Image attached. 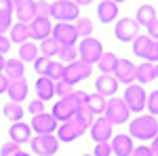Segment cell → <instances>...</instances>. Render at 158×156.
I'll return each mask as SVG.
<instances>
[{
  "label": "cell",
  "instance_id": "1",
  "mask_svg": "<svg viewBox=\"0 0 158 156\" xmlns=\"http://www.w3.org/2000/svg\"><path fill=\"white\" fill-rule=\"evenodd\" d=\"M49 17H55L59 23H70V21H76L80 17V6H78V2H70V0L51 2Z\"/></svg>",
  "mask_w": 158,
  "mask_h": 156
},
{
  "label": "cell",
  "instance_id": "2",
  "mask_svg": "<svg viewBox=\"0 0 158 156\" xmlns=\"http://www.w3.org/2000/svg\"><path fill=\"white\" fill-rule=\"evenodd\" d=\"M129 131L137 139H156V133H158L156 116H137L135 120H131Z\"/></svg>",
  "mask_w": 158,
  "mask_h": 156
},
{
  "label": "cell",
  "instance_id": "3",
  "mask_svg": "<svg viewBox=\"0 0 158 156\" xmlns=\"http://www.w3.org/2000/svg\"><path fill=\"white\" fill-rule=\"evenodd\" d=\"M103 118L108 120L110 124L114 127V124H122V122H127L129 120V108L124 106V101L122 99H110V101H106V110H103Z\"/></svg>",
  "mask_w": 158,
  "mask_h": 156
},
{
  "label": "cell",
  "instance_id": "4",
  "mask_svg": "<svg viewBox=\"0 0 158 156\" xmlns=\"http://www.w3.org/2000/svg\"><path fill=\"white\" fill-rule=\"evenodd\" d=\"M146 91H143V86L141 84H129L127 86V91H124V97H122V101H124V106L129 108V112H141V110L146 108Z\"/></svg>",
  "mask_w": 158,
  "mask_h": 156
},
{
  "label": "cell",
  "instance_id": "5",
  "mask_svg": "<svg viewBox=\"0 0 158 156\" xmlns=\"http://www.w3.org/2000/svg\"><path fill=\"white\" fill-rule=\"evenodd\" d=\"M133 53L137 55V57L146 59L148 63H156V59H158L156 40H150L148 36H137L133 40Z\"/></svg>",
  "mask_w": 158,
  "mask_h": 156
},
{
  "label": "cell",
  "instance_id": "6",
  "mask_svg": "<svg viewBox=\"0 0 158 156\" xmlns=\"http://www.w3.org/2000/svg\"><path fill=\"white\" fill-rule=\"evenodd\" d=\"M91 72H93V65H89V63H85V61L68 63V65L63 68V82H68V84H72V86H74L76 82H80V80L89 78Z\"/></svg>",
  "mask_w": 158,
  "mask_h": 156
},
{
  "label": "cell",
  "instance_id": "7",
  "mask_svg": "<svg viewBox=\"0 0 158 156\" xmlns=\"http://www.w3.org/2000/svg\"><path fill=\"white\" fill-rule=\"evenodd\" d=\"M78 55L82 57L85 63L89 65H93V63H97L99 57L103 55V44L95 40V38H82V42H80V47H78Z\"/></svg>",
  "mask_w": 158,
  "mask_h": 156
},
{
  "label": "cell",
  "instance_id": "8",
  "mask_svg": "<svg viewBox=\"0 0 158 156\" xmlns=\"http://www.w3.org/2000/svg\"><path fill=\"white\" fill-rule=\"evenodd\" d=\"M51 34H53L51 38H53L59 47H74L76 40H78V34H76V30H74L72 23H57V25H53Z\"/></svg>",
  "mask_w": 158,
  "mask_h": 156
},
{
  "label": "cell",
  "instance_id": "9",
  "mask_svg": "<svg viewBox=\"0 0 158 156\" xmlns=\"http://www.w3.org/2000/svg\"><path fill=\"white\" fill-rule=\"evenodd\" d=\"M114 34L120 42H131L139 36V25L135 23V19H131V17H122V19L116 21Z\"/></svg>",
  "mask_w": 158,
  "mask_h": 156
},
{
  "label": "cell",
  "instance_id": "10",
  "mask_svg": "<svg viewBox=\"0 0 158 156\" xmlns=\"http://www.w3.org/2000/svg\"><path fill=\"white\" fill-rule=\"evenodd\" d=\"M32 150L40 156H55L59 150V141L55 135H36L32 139Z\"/></svg>",
  "mask_w": 158,
  "mask_h": 156
},
{
  "label": "cell",
  "instance_id": "11",
  "mask_svg": "<svg viewBox=\"0 0 158 156\" xmlns=\"http://www.w3.org/2000/svg\"><path fill=\"white\" fill-rule=\"evenodd\" d=\"M89 129H91V137H93L95 144H101V141L112 139V131H114V127H112L103 116H99L97 120H93V124H91Z\"/></svg>",
  "mask_w": 158,
  "mask_h": 156
},
{
  "label": "cell",
  "instance_id": "12",
  "mask_svg": "<svg viewBox=\"0 0 158 156\" xmlns=\"http://www.w3.org/2000/svg\"><path fill=\"white\" fill-rule=\"evenodd\" d=\"M30 129H34L38 135H53V131H57V120L53 118L51 114L42 112V114H38V116L32 118V127Z\"/></svg>",
  "mask_w": 158,
  "mask_h": 156
},
{
  "label": "cell",
  "instance_id": "13",
  "mask_svg": "<svg viewBox=\"0 0 158 156\" xmlns=\"http://www.w3.org/2000/svg\"><path fill=\"white\" fill-rule=\"evenodd\" d=\"M82 133H85V129L74 118H70V120H65V122H61V127L57 129V141H74Z\"/></svg>",
  "mask_w": 158,
  "mask_h": 156
},
{
  "label": "cell",
  "instance_id": "14",
  "mask_svg": "<svg viewBox=\"0 0 158 156\" xmlns=\"http://www.w3.org/2000/svg\"><path fill=\"white\" fill-rule=\"evenodd\" d=\"M13 9H15V15L19 17V23L27 25L32 19H36V2L32 0H17Z\"/></svg>",
  "mask_w": 158,
  "mask_h": 156
},
{
  "label": "cell",
  "instance_id": "15",
  "mask_svg": "<svg viewBox=\"0 0 158 156\" xmlns=\"http://www.w3.org/2000/svg\"><path fill=\"white\" fill-rule=\"evenodd\" d=\"M27 30H30V36L34 38V40H44V38L51 36V30H53V25H51L49 19H42V17H36V19H32L30 25H27Z\"/></svg>",
  "mask_w": 158,
  "mask_h": 156
},
{
  "label": "cell",
  "instance_id": "16",
  "mask_svg": "<svg viewBox=\"0 0 158 156\" xmlns=\"http://www.w3.org/2000/svg\"><path fill=\"white\" fill-rule=\"evenodd\" d=\"M114 78L116 82H124L127 86L135 80V65L129 59H118L116 61V68H114Z\"/></svg>",
  "mask_w": 158,
  "mask_h": 156
},
{
  "label": "cell",
  "instance_id": "17",
  "mask_svg": "<svg viewBox=\"0 0 158 156\" xmlns=\"http://www.w3.org/2000/svg\"><path fill=\"white\" fill-rule=\"evenodd\" d=\"M110 148H112V154H116V156H131V152H133V139L129 135H112Z\"/></svg>",
  "mask_w": 158,
  "mask_h": 156
},
{
  "label": "cell",
  "instance_id": "18",
  "mask_svg": "<svg viewBox=\"0 0 158 156\" xmlns=\"http://www.w3.org/2000/svg\"><path fill=\"white\" fill-rule=\"evenodd\" d=\"M116 89H118V82H116L114 76L103 74V76H99L97 80H95V91H97V95H101L103 99L116 95Z\"/></svg>",
  "mask_w": 158,
  "mask_h": 156
},
{
  "label": "cell",
  "instance_id": "19",
  "mask_svg": "<svg viewBox=\"0 0 158 156\" xmlns=\"http://www.w3.org/2000/svg\"><path fill=\"white\" fill-rule=\"evenodd\" d=\"M9 135H11L13 144L21 145V144H25V141L32 139V129H30V124H25V122H13L11 129H9Z\"/></svg>",
  "mask_w": 158,
  "mask_h": 156
},
{
  "label": "cell",
  "instance_id": "20",
  "mask_svg": "<svg viewBox=\"0 0 158 156\" xmlns=\"http://www.w3.org/2000/svg\"><path fill=\"white\" fill-rule=\"evenodd\" d=\"M6 93H9V97H11L13 103H19V101H23L25 97H27V82H25L23 78L9 80V84H6Z\"/></svg>",
  "mask_w": 158,
  "mask_h": 156
},
{
  "label": "cell",
  "instance_id": "21",
  "mask_svg": "<svg viewBox=\"0 0 158 156\" xmlns=\"http://www.w3.org/2000/svg\"><path fill=\"white\" fill-rule=\"evenodd\" d=\"M74 112H76V106H74L70 99H59L55 106H53V118L55 120H61V122H65V120H70L74 116Z\"/></svg>",
  "mask_w": 158,
  "mask_h": 156
},
{
  "label": "cell",
  "instance_id": "22",
  "mask_svg": "<svg viewBox=\"0 0 158 156\" xmlns=\"http://www.w3.org/2000/svg\"><path fill=\"white\" fill-rule=\"evenodd\" d=\"M116 15H118V4H116V2H112V0H103V2H99L97 17H99L101 23H112V21L116 19Z\"/></svg>",
  "mask_w": 158,
  "mask_h": 156
},
{
  "label": "cell",
  "instance_id": "23",
  "mask_svg": "<svg viewBox=\"0 0 158 156\" xmlns=\"http://www.w3.org/2000/svg\"><path fill=\"white\" fill-rule=\"evenodd\" d=\"M36 95H38V99L44 103L47 99H51V97L55 95V82L49 80L47 76H40L36 80Z\"/></svg>",
  "mask_w": 158,
  "mask_h": 156
},
{
  "label": "cell",
  "instance_id": "24",
  "mask_svg": "<svg viewBox=\"0 0 158 156\" xmlns=\"http://www.w3.org/2000/svg\"><path fill=\"white\" fill-rule=\"evenodd\" d=\"M23 63L19 59H4V68H2V72H4V78L6 80H17V78H23Z\"/></svg>",
  "mask_w": 158,
  "mask_h": 156
},
{
  "label": "cell",
  "instance_id": "25",
  "mask_svg": "<svg viewBox=\"0 0 158 156\" xmlns=\"http://www.w3.org/2000/svg\"><path fill=\"white\" fill-rule=\"evenodd\" d=\"M156 63H141L135 68V80L139 82H150V80H156Z\"/></svg>",
  "mask_w": 158,
  "mask_h": 156
},
{
  "label": "cell",
  "instance_id": "26",
  "mask_svg": "<svg viewBox=\"0 0 158 156\" xmlns=\"http://www.w3.org/2000/svg\"><path fill=\"white\" fill-rule=\"evenodd\" d=\"M27 38H30V30H27V25H25V23L11 25V38H9V42L23 44V42H27Z\"/></svg>",
  "mask_w": 158,
  "mask_h": 156
},
{
  "label": "cell",
  "instance_id": "27",
  "mask_svg": "<svg viewBox=\"0 0 158 156\" xmlns=\"http://www.w3.org/2000/svg\"><path fill=\"white\" fill-rule=\"evenodd\" d=\"M86 110L95 116V114H103V110H106V99L97 93H93V95L86 97Z\"/></svg>",
  "mask_w": 158,
  "mask_h": 156
},
{
  "label": "cell",
  "instance_id": "28",
  "mask_svg": "<svg viewBox=\"0 0 158 156\" xmlns=\"http://www.w3.org/2000/svg\"><path fill=\"white\" fill-rule=\"evenodd\" d=\"M156 19V9L154 6H150V4H141L139 6V11H137V19H135V23H143L148 25L150 21H154Z\"/></svg>",
  "mask_w": 158,
  "mask_h": 156
},
{
  "label": "cell",
  "instance_id": "29",
  "mask_svg": "<svg viewBox=\"0 0 158 156\" xmlns=\"http://www.w3.org/2000/svg\"><path fill=\"white\" fill-rule=\"evenodd\" d=\"M38 59V47L34 42H23L19 47V61H36Z\"/></svg>",
  "mask_w": 158,
  "mask_h": 156
},
{
  "label": "cell",
  "instance_id": "30",
  "mask_svg": "<svg viewBox=\"0 0 158 156\" xmlns=\"http://www.w3.org/2000/svg\"><path fill=\"white\" fill-rule=\"evenodd\" d=\"M72 118L76 120V122H78V124H80V127H82V129L86 131V129H89V127L93 124V120H95V116H93V114H91V112L86 110V106H85V108H78V110H76Z\"/></svg>",
  "mask_w": 158,
  "mask_h": 156
},
{
  "label": "cell",
  "instance_id": "31",
  "mask_svg": "<svg viewBox=\"0 0 158 156\" xmlns=\"http://www.w3.org/2000/svg\"><path fill=\"white\" fill-rule=\"evenodd\" d=\"M74 30H76L78 36L91 38V34H93V21H91L89 17H78L76 23H74Z\"/></svg>",
  "mask_w": 158,
  "mask_h": 156
},
{
  "label": "cell",
  "instance_id": "32",
  "mask_svg": "<svg viewBox=\"0 0 158 156\" xmlns=\"http://www.w3.org/2000/svg\"><path fill=\"white\" fill-rule=\"evenodd\" d=\"M116 55H114V53H103V55H101V57H99V70H101V72L103 74H112L114 72V68H116Z\"/></svg>",
  "mask_w": 158,
  "mask_h": 156
},
{
  "label": "cell",
  "instance_id": "33",
  "mask_svg": "<svg viewBox=\"0 0 158 156\" xmlns=\"http://www.w3.org/2000/svg\"><path fill=\"white\" fill-rule=\"evenodd\" d=\"M2 112H4V116L9 120H13V122H21V118H23V108H21L19 103H13V101H9V103L2 108Z\"/></svg>",
  "mask_w": 158,
  "mask_h": 156
},
{
  "label": "cell",
  "instance_id": "34",
  "mask_svg": "<svg viewBox=\"0 0 158 156\" xmlns=\"http://www.w3.org/2000/svg\"><path fill=\"white\" fill-rule=\"evenodd\" d=\"M40 51H42V57H47V59H51V57H53V55H57V53H59V44H57V42H55V40H53V38H44V40H42V42H40Z\"/></svg>",
  "mask_w": 158,
  "mask_h": 156
},
{
  "label": "cell",
  "instance_id": "35",
  "mask_svg": "<svg viewBox=\"0 0 158 156\" xmlns=\"http://www.w3.org/2000/svg\"><path fill=\"white\" fill-rule=\"evenodd\" d=\"M47 78L49 80H63V63H59V61H51V65H49V70H47Z\"/></svg>",
  "mask_w": 158,
  "mask_h": 156
},
{
  "label": "cell",
  "instance_id": "36",
  "mask_svg": "<svg viewBox=\"0 0 158 156\" xmlns=\"http://www.w3.org/2000/svg\"><path fill=\"white\" fill-rule=\"evenodd\" d=\"M86 97H89V93H85V91H72L68 97H63V99H70L74 106H76V110L78 108H85L86 106Z\"/></svg>",
  "mask_w": 158,
  "mask_h": 156
},
{
  "label": "cell",
  "instance_id": "37",
  "mask_svg": "<svg viewBox=\"0 0 158 156\" xmlns=\"http://www.w3.org/2000/svg\"><path fill=\"white\" fill-rule=\"evenodd\" d=\"M57 55H59L65 63H74L76 57H78V48H76V47H61Z\"/></svg>",
  "mask_w": 158,
  "mask_h": 156
},
{
  "label": "cell",
  "instance_id": "38",
  "mask_svg": "<svg viewBox=\"0 0 158 156\" xmlns=\"http://www.w3.org/2000/svg\"><path fill=\"white\" fill-rule=\"evenodd\" d=\"M146 106L150 108V116L158 114V91H152L150 97H146Z\"/></svg>",
  "mask_w": 158,
  "mask_h": 156
},
{
  "label": "cell",
  "instance_id": "39",
  "mask_svg": "<svg viewBox=\"0 0 158 156\" xmlns=\"http://www.w3.org/2000/svg\"><path fill=\"white\" fill-rule=\"evenodd\" d=\"M49 65H51V59H47V57H38V59L34 61V70H36L40 76H47Z\"/></svg>",
  "mask_w": 158,
  "mask_h": 156
},
{
  "label": "cell",
  "instance_id": "40",
  "mask_svg": "<svg viewBox=\"0 0 158 156\" xmlns=\"http://www.w3.org/2000/svg\"><path fill=\"white\" fill-rule=\"evenodd\" d=\"M17 152H21V148L17 144H13V141H6V144L0 148V156H15Z\"/></svg>",
  "mask_w": 158,
  "mask_h": 156
},
{
  "label": "cell",
  "instance_id": "41",
  "mask_svg": "<svg viewBox=\"0 0 158 156\" xmlns=\"http://www.w3.org/2000/svg\"><path fill=\"white\" fill-rule=\"evenodd\" d=\"M74 89H72V84H68V82H63V80H59V82L55 84V93L63 99V97H68L70 93H72Z\"/></svg>",
  "mask_w": 158,
  "mask_h": 156
},
{
  "label": "cell",
  "instance_id": "42",
  "mask_svg": "<svg viewBox=\"0 0 158 156\" xmlns=\"http://www.w3.org/2000/svg\"><path fill=\"white\" fill-rule=\"evenodd\" d=\"M112 154V148H110L108 141H101V144H95V152L91 156H110Z\"/></svg>",
  "mask_w": 158,
  "mask_h": 156
},
{
  "label": "cell",
  "instance_id": "43",
  "mask_svg": "<svg viewBox=\"0 0 158 156\" xmlns=\"http://www.w3.org/2000/svg\"><path fill=\"white\" fill-rule=\"evenodd\" d=\"M11 13H0V36L6 32V30H11Z\"/></svg>",
  "mask_w": 158,
  "mask_h": 156
},
{
  "label": "cell",
  "instance_id": "44",
  "mask_svg": "<svg viewBox=\"0 0 158 156\" xmlns=\"http://www.w3.org/2000/svg\"><path fill=\"white\" fill-rule=\"evenodd\" d=\"M27 110H30V114H34V116H38V114H42V112H44V103H42L40 99H34V101H30V106H27Z\"/></svg>",
  "mask_w": 158,
  "mask_h": 156
},
{
  "label": "cell",
  "instance_id": "45",
  "mask_svg": "<svg viewBox=\"0 0 158 156\" xmlns=\"http://www.w3.org/2000/svg\"><path fill=\"white\" fill-rule=\"evenodd\" d=\"M49 2H36V17H42V19H49Z\"/></svg>",
  "mask_w": 158,
  "mask_h": 156
},
{
  "label": "cell",
  "instance_id": "46",
  "mask_svg": "<svg viewBox=\"0 0 158 156\" xmlns=\"http://www.w3.org/2000/svg\"><path fill=\"white\" fill-rule=\"evenodd\" d=\"M146 27H148V32H150V34H148V38H150V40H156V34H158V19L150 21Z\"/></svg>",
  "mask_w": 158,
  "mask_h": 156
},
{
  "label": "cell",
  "instance_id": "47",
  "mask_svg": "<svg viewBox=\"0 0 158 156\" xmlns=\"http://www.w3.org/2000/svg\"><path fill=\"white\" fill-rule=\"evenodd\" d=\"M131 156H152V154H150V150H148L146 145H139V148H133Z\"/></svg>",
  "mask_w": 158,
  "mask_h": 156
},
{
  "label": "cell",
  "instance_id": "48",
  "mask_svg": "<svg viewBox=\"0 0 158 156\" xmlns=\"http://www.w3.org/2000/svg\"><path fill=\"white\" fill-rule=\"evenodd\" d=\"M9 48H11V42H9V38H6V36H0V55H4Z\"/></svg>",
  "mask_w": 158,
  "mask_h": 156
},
{
  "label": "cell",
  "instance_id": "49",
  "mask_svg": "<svg viewBox=\"0 0 158 156\" xmlns=\"http://www.w3.org/2000/svg\"><path fill=\"white\" fill-rule=\"evenodd\" d=\"M0 13H13V2L11 0H0Z\"/></svg>",
  "mask_w": 158,
  "mask_h": 156
},
{
  "label": "cell",
  "instance_id": "50",
  "mask_svg": "<svg viewBox=\"0 0 158 156\" xmlns=\"http://www.w3.org/2000/svg\"><path fill=\"white\" fill-rule=\"evenodd\" d=\"M148 150H150V154H152V156L158 154V141H156V139H152V145H150Z\"/></svg>",
  "mask_w": 158,
  "mask_h": 156
},
{
  "label": "cell",
  "instance_id": "51",
  "mask_svg": "<svg viewBox=\"0 0 158 156\" xmlns=\"http://www.w3.org/2000/svg\"><path fill=\"white\" fill-rule=\"evenodd\" d=\"M6 84H9V80L0 74V93H4V91H6Z\"/></svg>",
  "mask_w": 158,
  "mask_h": 156
},
{
  "label": "cell",
  "instance_id": "52",
  "mask_svg": "<svg viewBox=\"0 0 158 156\" xmlns=\"http://www.w3.org/2000/svg\"><path fill=\"white\" fill-rule=\"evenodd\" d=\"M2 68H4V57L0 55V74H2Z\"/></svg>",
  "mask_w": 158,
  "mask_h": 156
},
{
  "label": "cell",
  "instance_id": "53",
  "mask_svg": "<svg viewBox=\"0 0 158 156\" xmlns=\"http://www.w3.org/2000/svg\"><path fill=\"white\" fill-rule=\"evenodd\" d=\"M15 156H30V154H27V152H17Z\"/></svg>",
  "mask_w": 158,
  "mask_h": 156
},
{
  "label": "cell",
  "instance_id": "54",
  "mask_svg": "<svg viewBox=\"0 0 158 156\" xmlns=\"http://www.w3.org/2000/svg\"><path fill=\"white\" fill-rule=\"evenodd\" d=\"M82 156H91V154H82Z\"/></svg>",
  "mask_w": 158,
  "mask_h": 156
}]
</instances>
